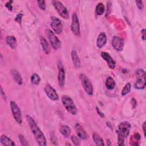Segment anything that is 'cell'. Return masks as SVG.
<instances>
[{"label":"cell","mask_w":146,"mask_h":146,"mask_svg":"<svg viewBox=\"0 0 146 146\" xmlns=\"http://www.w3.org/2000/svg\"><path fill=\"white\" fill-rule=\"evenodd\" d=\"M27 121L30 128V129L38 143L40 146H45L47 145L46 139L42 132V131L39 128L38 125L34 120V119L30 115H26Z\"/></svg>","instance_id":"1"},{"label":"cell","mask_w":146,"mask_h":146,"mask_svg":"<svg viewBox=\"0 0 146 146\" xmlns=\"http://www.w3.org/2000/svg\"><path fill=\"white\" fill-rule=\"evenodd\" d=\"M61 100L63 106L68 113L72 115H76L78 109L74 102L70 97L67 95H63L61 97Z\"/></svg>","instance_id":"2"},{"label":"cell","mask_w":146,"mask_h":146,"mask_svg":"<svg viewBox=\"0 0 146 146\" xmlns=\"http://www.w3.org/2000/svg\"><path fill=\"white\" fill-rule=\"evenodd\" d=\"M136 76L137 78L136 81L135 83V88L137 90H143L145 87L146 83V75L145 72L144 70L139 68L136 70Z\"/></svg>","instance_id":"3"},{"label":"cell","mask_w":146,"mask_h":146,"mask_svg":"<svg viewBox=\"0 0 146 146\" xmlns=\"http://www.w3.org/2000/svg\"><path fill=\"white\" fill-rule=\"evenodd\" d=\"M79 78L85 92L88 95H90V96L92 95L94 92V89H93L92 84L90 80L89 79V78L84 74H80Z\"/></svg>","instance_id":"4"},{"label":"cell","mask_w":146,"mask_h":146,"mask_svg":"<svg viewBox=\"0 0 146 146\" xmlns=\"http://www.w3.org/2000/svg\"><path fill=\"white\" fill-rule=\"evenodd\" d=\"M52 3L56 11L61 17L65 19H68L69 18L68 11L61 2L58 1H52Z\"/></svg>","instance_id":"5"},{"label":"cell","mask_w":146,"mask_h":146,"mask_svg":"<svg viewBox=\"0 0 146 146\" xmlns=\"http://www.w3.org/2000/svg\"><path fill=\"white\" fill-rule=\"evenodd\" d=\"M10 108L11 113L14 119H15V121L19 124H21L22 123V116L21 111L16 103L14 101L10 102Z\"/></svg>","instance_id":"6"},{"label":"cell","mask_w":146,"mask_h":146,"mask_svg":"<svg viewBox=\"0 0 146 146\" xmlns=\"http://www.w3.org/2000/svg\"><path fill=\"white\" fill-rule=\"evenodd\" d=\"M47 36L51 43L52 48L56 50L60 48L61 47V42L58 38V37L55 35L54 33L50 29H47L46 30Z\"/></svg>","instance_id":"7"},{"label":"cell","mask_w":146,"mask_h":146,"mask_svg":"<svg viewBox=\"0 0 146 146\" xmlns=\"http://www.w3.org/2000/svg\"><path fill=\"white\" fill-rule=\"evenodd\" d=\"M131 124L128 121H123L120 123L118 126L117 135L123 138H126L129 134Z\"/></svg>","instance_id":"8"},{"label":"cell","mask_w":146,"mask_h":146,"mask_svg":"<svg viewBox=\"0 0 146 146\" xmlns=\"http://www.w3.org/2000/svg\"><path fill=\"white\" fill-rule=\"evenodd\" d=\"M71 30L72 33L76 36H79L80 35V25L78 16L75 13L72 15V20L71 25Z\"/></svg>","instance_id":"9"},{"label":"cell","mask_w":146,"mask_h":146,"mask_svg":"<svg viewBox=\"0 0 146 146\" xmlns=\"http://www.w3.org/2000/svg\"><path fill=\"white\" fill-rule=\"evenodd\" d=\"M51 26L55 33L58 35L61 34L63 31V25L61 21L57 17L54 16L51 17Z\"/></svg>","instance_id":"10"},{"label":"cell","mask_w":146,"mask_h":146,"mask_svg":"<svg viewBox=\"0 0 146 146\" xmlns=\"http://www.w3.org/2000/svg\"><path fill=\"white\" fill-rule=\"evenodd\" d=\"M58 84L60 88H63L64 87L65 84V71L64 67L61 62H59L58 64Z\"/></svg>","instance_id":"11"},{"label":"cell","mask_w":146,"mask_h":146,"mask_svg":"<svg viewBox=\"0 0 146 146\" xmlns=\"http://www.w3.org/2000/svg\"><path fill=\"white\" fill-rule=\"evenodd\" d=\"M44 90L49 99L53 101H56L59 99V96L56 90L49 84H47L44 88Z\"/></svg>","instance_id":"12"},{"label":"cell","mask_w":146,"mask_h":146,"mask_svg":"<svg viewBox=\"0 0 146 146\" xmlns=\"http://www.w3.org/2000/svg\"><path fill=\"white\" fill-rule=\"evenodd\" d=\"M111 44L112 47L117 51H121L124 47V42L122 38L119 36H113L111 40Z\"/></svg>","instance_id":"13"},{"label":"cell","mask_w":146,"mask_h":146,"mask_svg":"<svg viewBox=\"0 0 146 146\" xmlns=\"http://www.w3.org/2000/svg\"><path fill=\"white\" fill-rule=\"evenodd\" d=\"M101 56L104 60L106 61L107 64L110 68L113 70L115 68L116 63L108 53H107L106 52H102Z\"/></svg>","instance_id":"14"},{"label":"cell","mask_w":146,"mask_h":146,"mask_svg":"<svg viewBox=\"0 0 146 146\" xmlns=\"http://www.w3.org/2000/svg\"><path fill=\"white\" fill-rule=\"evenodd\" d=\"M75 129L78 136L80 139L82 140H86L88 138V135L87 132L79 123H75Z\"/></svg>","instance_id":"15"},{"label":"cell","mask_w":146,"mask_h":146,"mask_svg":"<svg viewBox=\"0 0 146 146\" xmlns=\"http://www.w3.org/2000/svg\"><path fill=\"white\" fill-rule=\"evenodd\" d=\"M107 43V36L104 33L99 34L96 40V46L99 48H102Z\"/></svg>","instance_id":"16"},{"label":"cell","mask_w":146,"mask_h":146,"mask_svg":"<svg viewBox=\"0 0 146 146\" xmlns=\"http://www.w3.org/2000/svg\"><path fill=\"white\" fill-rule=\"evenodd\" d=\"M71 56L72 62L74 64V66H75V67H76L77 68H79L80 67L81 63H80V60L79 59V57L77 52H76V51L72 50L71 51Z\"/></svg>","instance_id":"17"},{"label":"cell","mask_w":146,"mask_h":146,"mask_svg":"<svg viewBox=\"0 0 146 146\" xmlns=\"http://www.w3.org/2000/svg\"><path fill=\"white\" fill-rule=\"evenodd\" d=\"M0 141H1V143L3 145H5V146L15 145V143H14V141L10 138H9L7 136H6L5 135H1V138H0Z\"/></svg>","instance_id":"18"},{"label":"cell","mask_w":146,"mask_h":146,"mask_svg":"<svg viewBox=\"0 0 146 146\" xmlns=\"http://www.w3.org/2000/svg\"><path fill=\"white\" fill-rule=\"evenodd\" d=\"M6 42L11 49H15L17 47V39L14 36H7L6 38Z\"/></svg>","instance_id":"19"},{"label":"cell","mask_w":146,"mask_h":146,"mask_svg":"<svg viewBox=\"0 0 146 146\" xmlns=\"http://www.w3.org/2000/svg\"><path fill=\"white\" fill-rule=\"evenodd\" d=\"M60 133L65 137L67 138L70 136L71 132V130L70 129V128L66 125H62L60 128Z\"/></svg>","instance_id":"20"},{"label":"cell","mask_w":146,"mask_h":146,"mask_svg":"<svg viewBox=\"0 0 146 146\" xmlns=\"http://www.w3.org/2000/svg\"><path fill=\"white\" fill-rule=\"evenodd\" d=\"M40 44L42 45L43 51L46 54H48L50 51V47L46 39L42 36H41L40 38Z\"/></svg>","instance_id":"21"},{"label":"cell","mask_w":146,"mask_h":146,"mask_svg":"<svg viewBox=\"0 0 146 146\" xmlns=\"http://www.w3.org/2000/svg\"><path fill=\"white\" fill-rule=\"evenodd\" d=\"M105 84H106V88L109 90H113L115 88L116 85L115 80L112 77H110V76H108V78H107Z\"/></svg>","instance_id":"22"},{"label":"cell","mask_w":146,"mask_h":146,"mask_svg":"<svg viewBox=\"0 0 146 146\" xmlns=\"http://www.w3.org/2000/svg\"><path fill=\"white\" fill-rule=\"evenodd\" d=\"M11 75L13 77V79L15 81V82L21 85L22 84V79L21 78V76L19 74V72L16 70H11Z\"/></svg>","instance_id":"23"},{"label":"cell","mask_w":146,"mask_h":146,"mask_svg":"<svg viewBox=\"0 0 146 146\" xmlns=\"http://www.w3.org/2000/svg\"><path fill=\"white\" fill-rule=\"evenodd\" d=\"M92 137L96 145H104L103 139L98 133H94L92 135Z\"/></svg>","instance_id":"24"},{"label":"cell","mask_w":146,"mask_h":146,"mask_svg":"<svg viewBox=\"0 0 146 146\" xmlns=\"http://www.w3.org/2000/svg\"><path fill=\"white\" fill-rule=\"evenodd\" d=\"M104 11H105L104 5L102 2L98 3L96 7V10H95L96 14L98 15H101L104 13Z\"/></svg>","instance_id":"25"},{"label":"cell","mask_w":146,"mask_h":146,"mask_svg":"<svg viewBox=\"0 0 146 146\" xmlns=\"http://www.w3.org/2000/svg\"><path fill=\"white\" fill-rule=\"evenodd\" d=\"M41 79L40 76L36 74H33L31 76V82L33 84L35 85H38L39 84Z\"/></svg>","instance_id":"26"},{"label":"cell","mask_w":146,"mask_h":146,"mask_svg":"<svg viewBox=\"0 0 146 146\" xmlns=\"http://www.w3.org/2000/svg\"><path fill=\"white\" fill-rule=\"evenodd\" d=\"M131 84L129 83H127L125 86L124 87V88H123L122 91H121V95L122 96H125L127 94H128L130 91H131Z\"/></svg>","instance_id":"27"},{"label":"cell","mask_w":146,"mask_h":146,"mask_svg":"<svg viewBox=\"0 0 146 146\" xmlns=\"http://www.w3.org/2000/svg\"><path fill=\"white\" fill-rule=\"evenodd\" d=\"M71 139L74 145H80L81 144L79 137H78L75 136H72Z\"/></svg>","instance_id":"28"},{"label":"cell","mask_w":146,"mask_h":146,"mask_svg":"<svg viewBox=\"0 0 146 146\" xmlns=\"http://www.w3.org/2000/svg\"><path fill=\"white\" fill-rule=\"evenodd\" d=\"M38 6L39 7V8L43 10H45L46 9V3L43 0H39L37 1Z\"/></svg>","instance_id":"29"},{"label":"cell","mask_w":146,"mask_h":146,"mask_svg":"<svg viewBox=\"0 0 146 146\" xmlns=\"http://www.w3.org/2000/svg\"><path fill=\"white\" fill-rule=\"evenodd\" d=\"M19 141L21 142V144L22 145H23V146H26V145H29V144L27 143V141H26V139L24 137V136L20 134L19 136Z\"/></svg>","instance_id":"30"},{"label":"cell","mask_w":146,"mask_h":146,"mask_svg":"<svg viewBox=\"0 0 146 146\" xmlns=\"http://www.w3.org/2000/svg\"><path fill=\"white\" fill-rule=\"evenodd\" d=\"M117 145H124V138L117 135Z\"/></svg>","instance_id":"31"},{"label":"cell","mask_w":146,"mask_h":146,"mask_svg":"<svg viewBox=\"0 0 146 146\" xmlns=\"http://www.w3.org/2000/svg\"><path fill=\"white\" fill-rule=\"evenodd\" d=\"M23 17V14L22 13H19L17 15V16L15 18V21H17L18 23H19V24L21 23L22 22V18Z\"/></svg>","instance_id":"32"},{"label":"cell","mask_w":146,"mask_h":146,"mask_svg":"<svg viewBox=\"0 0 146 146\" xmlns=\"http://www.w3.org/2000/svg\"><path fill=\"white\" fill-rule=\"evenodd\" d=\"M136 5L139 10H143L144 8V4L143 1H135Z\"/></svg>","instance_id":"33"},{"label":"cell","mask_w":146,"mask_h":146,"mask_svg":"<svg viewBox=\"0 0 146 146\" xmlns=\"http://www.w3.org/2000/svg\"><path fill=\"white\" fill-rule=\"evenodd\" d=\"M51 140L52 143L54 144L57 145V144L55 143H57V139H56L55 135L54 133H52V134L51 135Z\"/></svg>","instance_id":"34"},{"label":"cell","mask_w":146,"mask_h":146,"mask_svg":"<svg viewBox=\"0 0 146 146\" xmlns=\"http://www.w3.org/2000/svg\"><path fill=\"white\" fill-rule=\"evenodd\" d=\"M11 3H12V1H9V2H6V4H5V6L10 11H11L12 9H13V6L11 5Z\"/></svg>","instance_id":"35"},{"label":"cell","mask_w":146,"mask_h":146,"mask_svg":"<svg viewBox=\"0 0 146 146\" xmlns=\"http://www.w3.org/2000/svg\"><path fill=\"white\" fill-rule=\"evenodd\" d=\"M145 29H143L141 30V39H143V40H145L146 39V35H145Z\"/></svg>","instance_id":"36"},{"label":"cell","mask_w":146,"mask_h":146,"mask_svg":"<svg viewBox=\"0 0 146 146\" xmlns=\"http://www.w3.org/2000/svg\"><path fill=\"white\" fill-rule=\"evenodd\" d=\"M143 127V133L145 137H146V122L144 121L142 125Z\"/></svg>","instance_id":"37"},{"label":"cell","mask_w":146,"mask_h":146,"mask_svg":"<svg viewBox=\"0 0 146 146\" xmlns=\"http://www.w3.org/2000/svg\"><path fill=\"white\" fill-rule=\"evenodd\" d=\"M96 111H97V112H98V113L99 114V115L101 117H104V113H102L101 111H100V110L99 109V108L98 107H96Z\"/></svg>","instance_id":"38"},{"label":"cell","mask_w":146,"mask_h":146,"mask_svg":"<svg viewBox=\"0 0 146 146\" xmlns=\"http://www.w3.org/2000/svg\"><path fill=\"white\" fill-rule=\"evenodd\" d=\"M1 95L2 96V98L4 99V100H6V95L5 94V92H3V90H2V88L1 87Z\"/></svg>","instance_id":"39"},{"label":"cell","mask_w":146,"mask_h":146,"mask_svg":"<svg viewBox=\"0 0 146 146\" xmlns=\"http://www.w3.org/2000/svg\"><path fill=\"white\" fill-rule=\"evenodd\" d=\"M133 137H134L136 141H138V140H139L140 139V135L139 133H135V134L134 135Z\"/></svg>","instance_id":"40"},{"label":"cell","mask_w":146,"mask_h":146,"mask_svg":"<svg viewBox=\"0 0 146 146\" xmlns=\"http://www.w3.org/2000/svg\"><path fill=\"white\" fill-rule=\"evenodd\" d=\"M131 103H132V104L133 106V108H135V107L136 106V104H137V103H136V100L134 99V98H132L131 99Z\"/></svg>","instance_id":"41"},{"label":"cell","mask_w":146,"mask_h":146,"mask_svg":"<svg viewBox=\"0 0 146 146\" xmlns=\"http://www.w3.org/2000/svg\"><path fill=\"white\" fill-rule=\"evenodd\" d=\"M107 141H107V143H108V144H107V145H111V143H110V141H109V140H107Z\"/></svg>","instance_id":"42"}]
</instances>
